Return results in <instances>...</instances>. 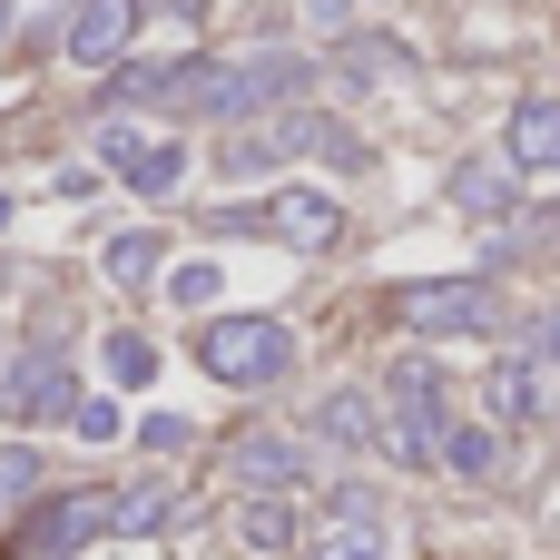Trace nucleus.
<instances>
[{"label": "nucleus", "mask_w": 560, "mask_h": 560, "mask_svg": "<svg viewBox=\"0 0 560 560\" xmlns=\"http://www.w3.org/2000/svg\"><path fill=\"white\" fill-rule=\"evenodd\" d=\"M197 364H207L217 384H236V394H266V384H285V364H295V325H276V315H217V325L197 335Z\"/></svg>", "instance_id": "nucleus-1"}, {"label": "nucleus", "mask_w": 560, "mask_h": 560, "mask_svg": "<svg viewBox=\"0 0 560 560\" xmlns=\"http://www.w3.org/2000/svg\"><path fill=\"white\" fill-rule=\"evenodd\" d=\"M217 226H246V236H276V246H295V256H315V246L345 236V207H335L325 187H285V197H266V207H217Z\"/></svg>", "instance_id": "nucleus-2"}, {"label": "nucleus", "mask_w": 560, "mask_h": 560, "mask_svg": "<svg viewBox=\"0 0 560 560\" xmlns=\"http://www.w3.org/2000/svg\"><path fill=\"white\" fill-rule=\"evenodd\" d=\"M502 305L492 285H463V276H423V285H394V325L404 335H482Z\"/></svg>", "instance_id": "nucleus-3"}, {"label": "nucleus", "mask_w": 560, "mask_h": 560, "mask_svg": "<svg viewBox=\"0 0 560 560\" xmlns=\"http://www.w3.org/2000/svg\"><path fill=\"white\" fill-rule=\"evenodd\" d=\"M108 512H118L108 492H69V502H49V512H39V532H20V541H10V560H59V551H79V541H98V532H108Z\"/></svg>", "instance_id": "nucleus-4"}, {"label": "nucleus", "mask_w": 560, "mask_h": 560, "mask_svg": "<svg viewBox=\"0 0 560 560\" xmlns=\"http://www.w3.org/2000/svg\"><path fill=\"white\" fill-rule=\"evenodd\" d=\"M0 413H79V384L59 354H0Z\"/></svg>", "instance_id": "nucleus-5"}, {"label": "nucleus", "mask_w": 560, "mask_h": 560, "mask_svg": "<svg viewBox=\"0 0 560 560\" xmlns=\"http://www.w3.org/2000/svg\"><path fill=\"white\" fill-rule=\"evenodd\" d=\"M98 158H118L138 197H167V187L187 177V148H177V138H138V128H118V118L98 128Z\"/></svg>", "instance_id": "nucleus-6"}, {"label": "nucleus", "mask_w": 560, "mask_h": 560, "mask_svg": "<svg viewBox=\"0 0 560 560\" xmlns=\"http://www.w3.org/2000/svg\"><path fill=\"white\" fill-rule=\"evenodd\" d=\"M226 472H236L246 492H295V482H305V443L256 423V433H236V443H226Z\"/></svg>", "instance_id": "nucleus-7"}, {"label": "nucleus", "mask_w": 560, "mask_h": 560, "mask_svg": "<svg viewBox=\"0 0 560 560\" xmlns=\"http://www.w3.org/2000/svg\"><path fill=\"white\" fill-rule=\"evenodd\" d=\"M128 30H138V0H79L69 10V59L79 69H108L128 49Z\"/></svg>", "instance_id": "nucleus-8"}, {"label": "nucleus", "mask_w": 560, "mask_h": 560, "mask_svg": "<svg viewBox=\"0 0 560 560\" xmlns=\"http://www.w3.org/2000/svg\"><path fill=\"white\" fill-rule=\"evenodd\" d=\"M315 443L325 453H384V404L374 394H325L315 404Z\"/></svg>", "instance_id": "nucleus-9"}, {"label": "nucleus", "mask_w": 560, "mask_h": 560, "mask_svg": "<svg viewBox=\"0 0 560 560\" xmlns=\"http://www.w3.org/2000/svg\"><path fill=\"white\" fill-rule=\"evenodd\" d=\"M305 560H384V522H374V502H364V492H345L335 532H325V541H305Z\"/></svg>", "instance_id": "nucleus-10"}, {"label": "nucleus", "mask_w": 560, "mask_h": 560, "mask_svg": "<svg viewBox=\"0 0 560 560\" xmlns=\"http://www.w3.org/2000/svg\"><path fill=\"white\" fill-rule=\"evenodd\" d=\"M512 167H532V177L551 167L560 177V98H522L512 108Z\"/></svg>", "instance_id": "nucleus-11"}, {"label": "nucleus", "mask_w": 560, "mask_h": 560, "mask_svg": "<svg viewBox=\"0 0 560 560\" xmlns=\"http://www.w3.org/2000/svg\"><path fill=\"white\" fill-rule=\"evenodd\" d=\"M443 472L492 482V472H502V433H492V423H443Z\"/></svg>", "instance_id": "nucleus-12"}, {"label": "nucleus", "mask_w": 560, "mask_h": 560, "mask_svg": "<svg viewBox=\"0 0 560 560\" xmlns=\"http://www.w3.org/2000/svg\"><path fill=\"white\" fill-rule=\"evenodd\" d=\"M453 207H463L472 226H502V217H512V177H502V167H453Z\"/></svg>", "instance_id": "nucleus-13"}, {"label": "nucleus", "mask_w": 560, "mask_h": 560, "mask_svg": "<svg viewBox=\"0 0 560 560\" xmlns=\"http://www.w3.org/2000/svg\"><path fill=\"white\" fill-rule=\"evenodd\" d=\"M108 532H128V541H158V532H177V502H167V482H138V492H118Z\"/></svg>", "instance_id": "nucleus-14"}, {"label": "nucleus", "mask_w": 560, "mask_h": 560, "mask_svg": "<svg viewBox=\"0 0 560 560\" xmlns=\"http://www.w3.org/2000/svg\"><path fill=\"white\" fill-rule=\"evenodd\" d=\"M236 532H246V551L285 560V551H295V512H285V492H256V502L236 512Z\"/></svg>", "instance_id": "nucleus-15"}, {"label": "nucleus", "mask_w": 560, "mask_h": 560, "mask_svg": "<svg viewBox=\"0 0 560 560\" xmlns=\"http://www.w3.org/2000/svg\"><path fill=\"white\" fill-rule=\"evenodd\" d=\"M492 404H502V423H532L551 394H541V374H532V354H512V364H492Z\"/></svg>", "instance_id": "nucleus-16"}, {"label": "nucleus", "mask_w": 560, "mask_h": 560, "mask_svg": "<svg viewBox=\"0 0 560 560\" xmlns=\"http://www.w3.org/2000/svg\"><path fill=\"white\" fill-rule=\"evenodd\" d=\"M335 69H345V79H394V69H413V49H404V39H345Z\"/></svg>", "instance_id": "nucleus-17"}, {"label": "nucleus", "mask_w": 560, "mask_h": 560, "mask_svg": "<svg viewBox=\"0 0 560 560\" xmlns=\"http://www.w3.org/2000/svg\"><path fill=\"white\" fill-rule=\"evenodd\" d=\"M98 266H108V285H128V295H138V285L158 276V236H148V226H138V236H108V256H98Z\"/></svg>", "instance_id": "nucleus-18"}, {"label": "nucleus", "mask_w": 560, "mask_h": 560, "mask_svg": "<svg viewBox=\"0 0 560 560\" xmlns=\"http://www.w3.org/2000/svg\"><path fill=\"white\" fill-rule=\"evenodd\" d=\"M30 492H39V453H30V443H0V522H10Z\"/></svg>", "instance_id": "nucleus-19"}, {"label": "nucleus", "mask_w": 560, "mask_h": 560, "mask_svg": "<svg viewBox=\"0 0 560 560\" xmlns=\"http://www.w3.org/2000/svg\"><path fill=\"white\" fill-rule=\"evenodd\" d=\"M108 384H158V345L148 335H108Z\"/></svg>", "instance_id": "nucleus-20"}, {"label": "nucleus", "mask_w": 560, "mask_h": 560, "mask_svg": "<svg viewBox=\"0 0 560 560\" xmlns=\"http://www.w3.org/2000/svg\"><path fill=\"white\" fill-rule=\"evenodd\" d=\"M167 295H177L187 315H197V305H217V266H177V276H167Z\"/></svg>", "instance_id": "nucleus-21"}, {"label": "nucleus", "mask_w": 560, "mask_h": 560, "mask_svg": "<svg viewBox=\"0 0 560 560\" xmlns=\"http://www.w3.org/2000/svg\"><path fill=\"white\" fill-rule=\"evenodd\" d=\"M138 443H148V453H177V443H187V423H177V413H148V423H138Z\"/></svg>", "instance_id": "nucleus-22"}, {"label": "nucleus", "mask_w": 560, "mask_h": 560, "mask_svg": "<svg viewBox=\"0 0 560 560\" xmlns=\"http://www.w3.org/2000/svg\"><path fill=\"white\" fill-rule=\"evenodd\" d=\"M207 0H138V20H197Z\"/></svg>", "instance_id": "nucleus-23"}, {"label": "nucleus", "mask_w": 560, "mask_h": 560, "mask_svg": "<svg viewBox=\"0 0 560 560\" xmlns=\"http://www.w3.org/2000/svg\"><path fill=\"white\" fill-rule=\"evenodd\" d=\"M532 345H541V354H560V315H541V325H532Z\"/></svg>", "instance_id": "nucleus-24"}, {"label": "nucleus", "mask_w": 560, "mask_h": 560, "mask_svg": "<svg viewBox=\"0 0 560 560\" xmlns=\"http://www.w3.org/2000/svg\"><path fill=\"white\" fill-rule=\"evenodd\" d=\"M305 10H315V20H335V10H345V0H305Z\"/></svg>", "instance_id": "nucleus-25"}, {"label": "nucleus", "mask_w": 560, "mask_h": 560, "mask_svg": "<svg viewBox=\"0 0 560 560\" xmlns=\"http://www.w3.org/2000/svg\"><path fill=\"white\" fill-rule=\"evenodd\" d=\"M0 39H10V0H0Z\"/></svg>", "instance_id": "nucleus-26"}]
</instances>
